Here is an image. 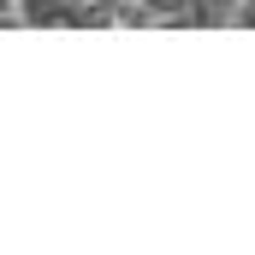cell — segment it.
Wrapping results in <instances>:
<instances>
[{
  "mask_svg": "<svg viewBox=\"0 0 255 255\" xmlns=\"http://www.w3.org/2000/svg\"><path fill=\"white\" fill-rule=\"evenodd\" d=\"M12 6H18V0H0V30H12V24H18V18H12Z\"/></svg>",
  "mask_w": 255,
  "mask_h": 255,
  "instance_id": "2",
  "label": "cell"
},
{
  "mask_svg": "<svg viewBox=\"0 0 255 255\" xmlns=\"http://www.w3.org/2000/svg\"><path fill=\"white\" fill-rule=\"evenodd\" d=\"M220 6H226V18H232V6H238V0H220Z\"/></svg>",
  "mask_w": 255,
  "mask_h": 255,
  "instance_id": "3",
  "label": "cell"
},
{
  "mask_svg": "<svg viewBox=\"0 0 255 255\" xmlns=\"http://www.w3.org/2000/svg\"><path fill=\"white\" fill-rule=\"evenodd\" d=\"M12 18L24 30H71V0H18Z\"/></svg>",
  "mask_w": 255,
  "mask_h": 255,
  "instance_id": "1",
  "label": "cell"
}]
</instances>
